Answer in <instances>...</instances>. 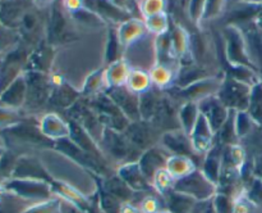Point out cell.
I'll return each mask as SVG.
<instances>
[{
  "label": "cell",
  "mask_w": 262,
  "mask_h": 213,
  "mask_svg": "<svg viewBox=\"0 0 262 213\" xmlns=\"http://www.w3.org/2000/svg\"><path fill=\"white\" fill-rule=\"evenodd\" d=\"M257 123L253 121L250 113L247 110H242V112L235 113V130H237L238 139H243L256 127Z\"/></svg>",
  "instance_id": "obj_41"
},
{
  "label": "cell",
  "mask_w": 262,
  "mask_h": 213,
  "mask_svg": "<svg viewBox=\"0 0 262 213\" xmlns=\"http://www.w3.org/2000/svg\"><path fill=\"white\" fill-rule=\"evenodd\" d=\"M247 112L257 125L262 126V81L252 86L250 105Z\"/></svg>",
  "instance_id": "obj_36"
},
{
  "label": "cell",
  "mask_w": 262,
  "mask_h": 213,
  "mask_svg": "<svg viewBox=\"0 0 262 213\" xmlns=\"http://www.w3.org/2000/svg\"><path fill=\"white\" fill-rule=\"evenodd\" d=\"M37 154L51 181L68 185L89 199L96 197L100 190V182L96 180V175L90 169L84 168L54 148L43 149Z\"/></svg>",
  "instance_id": "obj_1"
},
{
  "label": "cell",
  "mask_w": 262,
  "mask_h": 213,
  "mask_svg": "<svg viewBox=\"0 0 262 213\" xmlns=\"http://www.w3.org/2000/svg\"><path fill=\"white\" fill-rule=\"evenodd\" d=\"M156 213H171V212H169L168 209H163V210H159V212H156Z\"/></svg>",
  "instance_id": "obj_49"
},
{
  "label": "cell",
  "mask_w": 262,
  "mask_h": 213,
  "mask_svg": "<svg viewBox=\"0 0 262 213\" xmlns=\"http://www.w3.org/2000/svg\"><path fill=\"white\" fill-rule=\"evenodd\" d=\"M38 3V5H49L54 2V0H36Z\"/></svg>",
  "instance_id": "obj_46"
},
{
  "label": "cell",
  "mask_w": 262,
  "mask_h": 213,
  "mask_svg": "<svg viewBox=\"0 0 262 213\" xmlns=\"http://www.w3.org/2000/svg\"><path fill=\"white\" fill-rule=\"evenodd\" d=\"M256 23H257V26H258V27H260V30H261V32H262V14L257 18V20H256Z\"/></svg>",
  "instance_id": "obj_47"
},
{
  "label": "cell",
  "mask_w": 262,
  "mask_h": 213,
  "mask_svg": "<svg viewBox=\"0 0 262 213\" xmlns=\"http://www.w3.org/2000/svg\"><path fill=\"white\" fill-rule=\"evenodd\" d=\"M100 189L113 195L123 203H132L135 199L136 191H133L122 179L117 175V172L110 176L104 177L100 181Z\"/></svg>",
  "instance_id": "obj_23"
},
{
  "label": "cell",
  "mask_w": 262,
  "mask_h": 213,
  "mask_svg": "<svg viewBox=\"0 0 262 213\" xmlns=\"http://www.w3.org/2000/svg\"><path fill=\"white\" fill-rule=\"evenodd\" d=\"M2 187L7 191L13 192L18 197L30 202L38 203L51 199L55 197L51 182L41 180H25V179H7L3 181Z\"/></svg>",
  "instance_id": "obj_5"
},
{
  "label": "cell",
  "mask_w": 262,
  "mask_h": 213,
  "mask_svg": "<svg viewBox=\"0 0 262 213\" xmlns=\"http://www.w3.org/2000/svg\"><path fill=\"white\" fill-rule=\"evenodd\" d=\"M106 94L110 99L118 105L120 110L125 114V117L133 122V121H140V95L133 92L128 89L125 85L122 86L109 87L106 90Z\"/></svg>",
  "instance_id": "obj_16"
},
{
  "label": "cell",
  "mask_w": 262,
  "mask_h": 213,
  "mask_svg": "<svg viewBox=\"0 0 262 213\" xmlns=\"http://www.w3.org/2000/svg\"><path fill=\"white\" fill-rule=\"evenodd\" d=\"M170 156L171 154L165 148H163L160 144L147 149V150H145L141 154L140 159L137 162L140 164L141 171L145 175L146 179L150 181V184L152 181L154 176L156 175V172L166 167V162H168V158Z\"/></svg>",
  "instance_id": "obj_19"
},
{
  "label": "cell",
  "mask_w": 262,
  "mask_h": 213,
  "mask_svg": "<svg viewBox=\"0 0 262 213\" xmlns=\"http://www.w3.org/2000/svg\"><path fill=\"white\" fill-rule=\"evenodd\" d=\"M197 104H199L200 113L206 118L214 132L216 133L228 120L230 110L223 104L222 100L216 95L205 98V99L200 100Z\"/></svg>",
  "instance_id": "obj_17"
},
{
  "label": "cell",
  "mask_w": 262,
  "mask_h": 213,
  "mask_svg": "<svg viewBox=\"0 0 262 213\" xmlns=\"http://www.w3.org/2000/svg\"><path fill=\"white\" fill-rule=\"evenodd\" d=\"M159 144H160L163 148H165L171 156L189 157V158H192L196 162L199 168L201 167L204 157L197 156L196 151H194L193 149V145H192L191 138H189V135H187L182 128L164 132Z\"/></svg>",
  "instance_id": "obj_14"
},
{
  "label": "cell",
  "mask_w": 262,
  "mask_h": 213,
  "mask_svg": "<svg viewBox=\"0 0 262 213\" xmlns=\"http://www.w3.org/2000/svg\"><path fill=\"white\" fill-rule=\"evenodd\" d=\"M261 14L262 4L243 2V0H234L233 4L227 8L219 22L222 23V27H224V26L241 27V26H245L247 23L255 22Z\"/></svg>",
  "instance_id": "obj_11"
},
{
  "label": "cell",
  "mask_w": 262,
  "mask_h": 213,
  "mask_svg": "<svg viewBox=\"0 0 262 213\" xmlns=\"http://www.w3.org/2000/svg\"><path fill=\"white\" fill-rule=\"evenodd\" d=\"M166 169L169 171V173L171 175V177L176 180L182 179V177H186L187 175L192 173L194 169H197L196 162L192 158L186 156H170L166 162Z\"/></svg>",
  "instance_id": "obj_27"
},
{
  "label": "cell",
  "mask_w": 262,
  "mask_h": 213,
  "mask_svg": "<svg viewBox=\"0 0 262 213\" xmlns=\"http://www.w3.org/2000/svg\"><path fill=\"white\" fill-rule=\"evenodd\" d=\"M38 125H40L41 132L51 141H58L60 139L69 138L71 135L68 120L55 110H51V112L41 115L38 120Z\"/></svg>",
  "instance_id": "obj_18"
},
{
  "label": "cell",
  "mask_w": 262,
  "mask_h": 213,
  "mask_svg": "<svg viewBox=\"0 0 262 213\" xmlns=\"http://www.w3.org/2000/svg\"><path fill=\"white\" fill-rule=\"evenodd\" d=\"M206 4L207 0H189V20H191L192 25H193L197 30L202 28L205 10H206Z\"/></svg>",
  "instance_id": "obj_43"
},
{
  "label": "cell",
  "mask_w": 262,
  "mask_h": 213,
  "mask_svg": "<svg viewBox=\"0 0 262 213\" xmlns=\"http://www.w3.org/2000/svg\"><path fill=\"white\" fill-rule=\"evenodd\" d=\"M60 213H86V212H84L81 207L74 204V203L64 199V198H60Z\"/></svg>",
  "instance_id": "obj_45"
},
{
  "label": "cell",
  "mask_w": 262,
  "mask_h": 213,
  "mask_svg": "<svg viewBox=\"0 0 262 213\" xmlns=\"http://www.w3.org/2000/svg\"><path fill=\"white\" fill-rule=\"evenodd\" d=\"M243 2H250V3H257V4H262V0H243Z\"/></svg>",
  "instance_id": "obj_48"
},
{
  "label": "cell",
  "mask_w": 262,
  "mask_h": 213,
  "mask_svg": "<svg viewBox=\"0 0 262 213\" xmlns=\"http://www.w3.org/2000/svg\"><path fill=\"white\" fill-rule=\"evenodd\" d=\"M125 136L130 140V143L140 149L141 151H145L152 146L158 145L160 143V139L163 132L148 121H133L128 125L124 131Z\"/></svg>",
  "instance_id": "obj_12"
},
{
  "label": "cell",
  "mask_w": 262,
  "mask_h": 213,
  "mask_svg": "<svg viewBox=\"0 0 262 213\" xmlns=\"http://www.w3.org/2000/svg\"><path fill=\"white\" fill-rule=\"evenodd\" d=\"M252 86L242 81L224 76L216 96L229 110L242 112L247 110L250 105Z\"/></svg>",
  "instance_id": "obj_6"
},
{
  "label": "cell",
  "mask_w": 262,
  "mask_h": 213,
  "mask_svg": "<svg viewBox=\"0 0 262 213\" xmlns=\"http://www.w3.org/2000/svg\"><path fill=\"white\" fill-rule=\"evenodd\" d=\"M181 103L178 100L174 99L169 92L164 90L163 95H161L160 103L156 109L155 115L151 120V122L161 131V132H168V131L179 130L181 128V123H179V107Z\"/></svg>",
  "instance_id": "obj_13"
},
{
  "label": "cell",
  "mask_w": 262,
  "mask_h": 213,
  "mask_svg": "<svg viewBox=\"0 0 262 213\" xmlns=\"http://www.w3.org/2000/svg\"><path fill=\"white\" fill-rule=\"evenodd\" d=\"M117 175L133 190V191H151L154 190L152 185L150 184L145 175L142 173L138 162H130V163L122 164L117 168Z\"/></svg>",
  "instance_id": "obj_21"
},
{
  "label": "cell",
  "mask_w": 262,
  "mask_h": 213,
  "mask_svg": "<svg viewBox=\"0 0 262 213\" xmlns=\"http://www.w3.org/2000/svg\"><path fill=\"white\" fill-rule=\"evenodd\" d=\"M200 115H201V113H200L197 103L186 102L179 107V123H181V128L187 135H191L197 121H199Z\"/></svg>",
  "instance_id": "obj_30"
},
{
  "label": "cell",
  "mask_w": 262,
  "mask_h": 213,
  "mask_svg": "<svg viewBox=\"0 0 262 213\" xmlns=\"http://www.w3.org/2000/svg\"><path fill=\"white\" fill-rule=\"evenodd\" d=\"M99 145L105 158L114 167L115 171L122 164L137 162L142 154L140 149L130 143L124 132L112 128H105Z\"/></svg>",
  "instance_id": "obj_2"
},
{
  "label": "cell",
  "mask_w": 262,
  "mask_h": 213,
  "mask_svg": "<svg viewBox=\"0 0 262 213\" xmlns=\"http://www.w3.org/2000/svg\"><path fill=\"white\" fill-rule=\"evenodd\" d=\"M245 195L255 207L262 208V179L255 176L245 185Z\"/></svg>",
  "instance_id": "obj_38"
},
{
  "label": "cell",
  "mask_w": 262,
  "mask_h": 213,
  "mask_svg": "<svg viewBox=\"0 0 262 213\" xmlns=\"http://www.w3.org/2000/svg\"><path fill=\"white\" fill-rule=\"evenodd\" d=\"M228 0H207L206 4V10H205L204 15V23L214 22V21H219L222 18V15L224 14V12L228 8Z\"/></svg>",
  "instance_id": "obj_40"
},
{
  "label": "cell",
  "mask_w": 262,
  "mask_h": 213,
  "mask_svg": "<svg viewBox=\"0 0 262 213\" xmlns=\"http://www.w3.org/2000/svg\"><path fill=\"white\" fill-rule=\"evenodd\" d=\"M151 185H152L154 190H155L156 192H159L160 195H164L165 192H168L169 190L173 189L174 179L171 177V175L169 173L168 169L164 167V168L159 169V171L156 172L152 181H151Z\"/></svg>",
  "instance_id": "obj_39"
},
{
  "label": "cell",
  "mask_w": 262,
  "mask_h": 213,
  "mask_svg": "<svg viewBox=\"0 0 262 213\" xmlns=\"http://www.w3.org/2000/svg\"><path fill=\"white\" fill-rule=\"evenodd\" d=\"M86 99L89 100L90 105L97 113L105 128H112V130L124 132L130 121L125 117V114L118 108V105L110 99L106 92L94 98H86Z\"/></svg>",
  "instance_id": "obj_8"
},
{
  "label": "cell",
  "mask_w": 262,
  "mask_h": 213,
  "mask_svg": "<svg viewBox=\"0 0 262 213\" xmlns=\"http://www.w3.org/2000/svg\"><path fill=\"white\" fill-rule=\"evenodd\" d=\"M81 98L82 92L78 89L69 85L68 82H61L59 85H54L50 100H49V105H51V107L58 110L66 112L72 105L76 104Z\"/></svg>",
  "instance_id": "obj_22"
},
{
  "label": "cell",
  "mask_w": 262,
  "mask_h": 213,
  "mask_svg": "<svg viewBox=\"0 0 262 213\" xmlns=\"http://www.w3.org/2000/svg\"><path fill=\"white\" fill-rule=\"evenodd\" d=\"M123 59L132 69L150 72L158 63L155 35L146 32L145 35L125 46L123 51Z\"/></svg>",
  "instance_id": "obj_3"
},
{
  "label": "cell",
  "mask_w": 262,
  "mask_h": 213,
  "mask_svg": "<svg viewBox=\"0 0 262 213\" xmlns=\"http://www.w3.org/2000/svg\"><path fill=\"white\" fill-rule=\"evenodd\" d=\"M215 135L216 133L214 132L206 118L202 114L200 115L193 131L189 135L197 156L205 157V154L215 145Z\"/></svg>",
  "instance_id": "obj_20"
},
{
  "label": "cell",
  "mask_w": 262,
  "mask_h": 213,
  "mask_svg": "<svg viewBox=\"0 0 262 213\" xmlns=\"http://www.w3.org/2000/svg\"><path fill=\"white\" fill-rule=\"evenodd\" d=\"M163 92L164 90L152 86L151 89H148L147 91H145L143 94L140 95L141 120L151 122V120L154 118L156 109H158L159 107V103H160Z\"/></svg>",
  "instance_id": "obj_26"
},
{
  "label": "cell",
  "mask_w": 262,
  "mask_h": 213,
  "mask_svg": "<svg viewBox=\"0 0 262 213\" xmlns=\"http://www.w3.org/2000/svg\"><path fill=\"white\" fill-rule=\"evenodd\" d=\"M125 86L129 90H132L133 92H136V94L141 95L145 91H147L148 89H151L154 85L148 72L142 71V69L130 68L127 81H125Z\"/></svg>",
  "instance_id": "obj_34"
},
{
  "label": "cell",
  "mask_w": 262,
  "mask_h": 213,
  "mask_svg": "<svg viewBox=\"0 0 262 213\" xmlns=\"http://www.w3.org/2000/svg\"><path fill=\"white\" fill-rule=\"evenodd\" d=\"M124 46L122 45L118 36L117 30H109V35H107V43L105 46V63L109 64L114 63V62L123 59V51H124Z\"/></svg>",
  "instance_id": "obj_35"
},
{
  "label": "cell",
  "mask_w": 262,
  "mask_h": 213,
  "mask_svg": "<svg viewBox=\"0 0 262 213\" xmlns=\"http://www.w3.org/2000/svg\"><path fill=\"white\" fill-rule=\"evenodd\" d=\"M177 71H178V69L173 68V67L156 63L155 67H154L148 73H150L151 81H152L154 86L161 90H166L169 89V87L173 86Z\"/></svg>",
  "instance_id": "obj_29"
},
{
  "label": "cell",
  "mask_w": 262,
  "mask_h": 213,
  "mask_svg": "<svg viewBox=\"0 0 262 213\" xmlns=\"http://www.w3.org/2000/svg\"><path fill=\"white\" fill-rule=\"evenodd\" d=\"M145 25L148 32L152 33V35H164L169 31V17L165 12L160 13V14L151 15V17L146 18Z\"/></svg>",
  "instance_id": "obj_37"
},
{
  "label": "cell",
  "mask_w": 262,
  "mask_h": 213,
  "mask_svg": "<svg viewBox=\"0 0 262 213\" xmlns=\"http://www.w3.org/2000/svg\"><path fill=\"white\" fill-rule=\"evenodd\" d=\"M13 179H25V180H41V181L51 182L48 171L43 167L38 154H22L18 157L17 163L12 172ZM9 177V179H10Z\"/></svg>",
  "instance_id": "obj_15"
},
{
  "label": "cell",
  "mask_w": 262,
  "mask_h": 213,
  "mask_svg": "<svg viewBox=\"0 0 262 213\" xmlns=\"http://www.w3.org/2000/svg\"><path fill=\"white\" fill-rule=\"evenodd\" d=\"M211 205L215 213H233L234 198L223 194V192H216L211 199Z\"/></svg>",
  "instance_id": "obj_44"
},
{
  "label": "cell",
  "mask_w": 262,
  "mask_h": 213,
  "mask_svg": "<svg viewBox=\"0 0 262 213\" xmlns=\"http://www.w3.org/2000/svg\"><path fill=\"white\" fill-rule=\"evenodd\" d=\"M129 71L130 67L128 66L124 59H119V61L109 64L107 68L105 69V79H106L107 82V89L109 87L125 85Z\"/></svg>",
  "instance_id": "obj_31"
},
{
  "label": "cell",
  "mask_w": 262,
  "mask_h": 213,
  "mask_svg": "<svg viewBox=\"0 0 262 213\" xmlns=\"http://www.w3.org/2000/svg\"><path fill=\"white\" fill-rule=\"evenodd\" d=\"M26 96H27V82L25 79H17L8 89V91L3 95V103L17 109L25 105Z\"/></svg>",
  "instance_id": "obj_32"
},
{
  "label": "cell",
  "mask_w": 262,
  "mask_h": 213,
  "mask_svg": "<svg viewBox=\"0 0 262 213\" xmlns=\"http://www.w3.org/2000/svg\"><path fill=\"white\" fill-rule=\"evenodd\" d=\"M107 90V82L105 79V69H96L94 73L87 76L86 81L83 82L81 92L83 98H94L100 94H104Z\"/></svg>",
  "instance_id": "obj_28"
},
{
  "label": "cell",
  "mask_w": 262,
  "mask_h": 213,
  "mask_svg": "<svg viewBox=\"0 0 262 213\" xmlns=\"http://www.w3.org/2000/svg\"><path fill=\"white\" fill-rule=\"evenodd\" d=\"M223 79H224V74H220V76H212L209 79L201 80L199 82H194V84L189 85V86L183 87V89H178V87H169L165 91L169 92L171 96L176 100H178L181 104L186 102H194L199 103L200 100L205 99V98H209L211 95H216L217 91L220 89V85H222Z\"/></svg>",
  "instance_id": "obj_9"
},
{
  "label": "cell",
  "mask_w": 262,
  "mask_h": 213,
  "mask_svg": "<svg viewBox=\"0 0 262 213\" xmlns=\"http://www.w3.org/2000/svg\"><path fill=\"white\" fill-rule=\"evenodd\" d=\"M166 209L171 213H193L197 200L184 192L171 189L163 195Z\"/></svg>",
  "instance_id": "obj_25"
},
{
  "label": "cell",
  "mask_w": 262,
  "mask_h": 213,
  "mask_svg": "<svg viewBox=\"0 0 262 213\" xmlns=\"http://www.w3.org/2000/svg\"><path fill=\"white\" fill-rule=\"evenodd\" d=\"M235 113H237L235 110H230L228 120L225 121L224 125L220 127V130L215 135V143L223 146L239 144L237 130H235Z\"/></svg>",
  "instance_id": "obj_33"
},
{
  "label": "cell",
  "mask_w": 262,
  "mask_h": 213,
  "mask_svg": "<svg viewBox=\"0 0 262 213\" xmlns=\"http://www.w3.org/2000/svg\"><path fill=\"white\" fill-rule=\"evenodd\" d=\"M173 189L189 195L197 202H209L217 192V185L212 182L201 168H197L186 177L176 180Z\"/></svg>",
  "instance_id": "obj_4"
},
{
  "label": "cell",
  "mask_w": 262,
  "mask_h": 213,
  "mask_svg": "<svg viewBox=\"0 0 262 213\" xmlns=\"http://www.w3.org/2000/svg\"><path fill=\"white\" fill-rule=\"evenodd\" d=\"M26 82H27V96H26L25 105L27 109L38 110L45 108V105L49 104L54 87L51 79L41 72H32Z\"/></svg>",
  "instance_id": "obj_10"
},
{
  "label": "cell",
  "mask_w": 262,
  "mask_h": 213,
  "mask_svg": "<svg viewBox=\"0 0 262 213\" xmlns=\"http://www.w3.org/2000/svg\"><path fill=\"white\" fill-rule=\"evenodd\" d=\"M222 28L223 46H224L225 59L228 63L232 66H245L255 69L248 56L242 30L235 26H224Z\"/></svg>",
  "instance_id": "obj_7"
},
{
  "label": "cell",
  "mask_w": 262,
  "mask_h": 213,
  "mask_svg": "<svg viewBox=\"0 0 262 213\" xmlns=\"http://www.w3.org/2000/svg\"><path fill=\"white\" fill-rule=\"evenodd\" d=\"M138 7H140L141 15L146 20L151 15L165 12V8H168V0H141Z\"/></svg>",
  "instance_id": "obj_42"
},
{
  "label": "cell",
  "mask_w": 262,
  "mask_h": 213,
  "mask_svg": "<svg viewBox=\"0 0 262 213\" xmlns=\"http://www.w3.org/2000/svg\"><path fill=\"white\" fill-rule=\"evenodd\" d=\"M200 168L215 184H219L223 171V145L215 143V145L205 154Z\"/></svg>",
  "instance_id": "obj_24"
}]
</instances>
